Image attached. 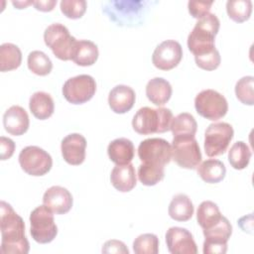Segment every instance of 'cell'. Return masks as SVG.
<instances>
[{"label":"cell","mask_w":254,"mask_h":254,"mask_svg":"<svg viewBox=\"0 0 254 254\" xmlns=\"http://www.w3.org/2000/svg\"><path fill=\"white\" fill-rule=\"evenodd\" d=\"M1 253L27 254L30 249L25 235V223L22 217L6 201L0 202Z\"/></svg>","instance_id":"1"},{"label":"cell","mask_w":254,"mask_h":254,"mask_svg":"<svg viewBox=\"0 0 254 254\" xmlns=\"http://www.w3.org/2000/svg\"><path fill=\"white\" fill-rule=\"evenodd\" d=\"M220 27L219 19L215 14L208 13L198 19L188 36V48L193 56H201L215 50V36Z\"/></svg>","instance_id":"2"},{"label":"cell","mask_w":254,"mask_h":254,"mask_svg":"<svg viewBox=\"0 0 254 254\" xmlns=\"http://www.w3.org/2000/svg\"><path fill=\"white\" fill-rule=\"evenodd\" d=\"M173 113L169 108H140L132 119V127L140 135L164 133L170 130Z\"/></svg>","instance_id":"3"},{"label":"cell","mask_w":254,"mask_h":254,"mask_svg":"<svg viewBox=\"0 0 254 254\" xmlns=\"http://www.w3.org/2000/svg\"><path fill=\"white\" fill-rule=\"evenodd\" d=\"M45 44L52 50L55 57L62 61L71 60L76 40L67 28L60 23H53L44 32Z\"/></svg>","instance_id":"4"},{"label":"cell","mask_w":254,"mask_h":254,"mask_svg":"<svg viewBox=\"0 0 254 254\" xmlns=\"http://www.w3.org/2000/svg\"><path fill=\"white\" fill-rule=\"evenodd\" d=\"M30 233L32 238L41 244L52 242L58 234L53 212L45 205L36 207L30 214Z\"/></svg>","instance_id":"5"},{"label":"cell","mask_w":254,"mask_h":254,"mask_svg":"<svg viewBox=\"0 0 254 254\" xmlns=\"http://www.w3.org/2000/svg\"><path fill=\"white\" fill-rule=\"evenodd\" d=\"M172 158L178 166L194 170L201 162V153L194 136L174 137L172 141Z\"/></svg>","instance_id":"6"},{"label":"cell","mask_w":254,"mask_h":254,"mask_svg":"<svg viewBox=\"0 0 254 254\" xmlns=\"http://www.w3.org/2000/svg\"><path fill=\"white\" fill-rule=\"evenodd\" d=\"M196 112L205 119L216 121L227 113L228 103L226 98L214 89H204L194 98Z\"/></svg>","instance_id":"7"},{"label":"cell","mask_w":254,"mask_h":254,"mask_svg":"<svg viewBox=\"0 0 254 254\" xmlns=\"http://www.w3.org/2000/svg\"><path fill=\"white\" fill-rule=\"evenodd\" d=\"M234 131L232 126L226 122L211 123L204 133V152L208 157H216L225 153Z\"/></svg>","instance_id":"8"},{"label":"cell","mask_w":254,"mask_h":254,"mask_svg":"<svg viewBox=\"0 0 254 254\" xmlns=\"http://www.w3.org/2000/svg\"><path fill=\"white\" fill-rule=\"evenodd\" d=\"M19 164L28 175L40 177L50 172L53 159L44 149L38 146H27L19 154Z\"/></svg>","instance_id":"9"},{"label":"cell","mask_w":254,"mask_h":254,"mask_svg":"<svg viewBox=\"0 0 254 254\" xmlns=\"http://www.w3.org/2000/svg\"><path fill=\"white\" fill-rule=\"evenodd\" d=\"M96 91L95 79L88 74L68 78L63 86L64 97L71 104H82L90 100Z\"/></svg>","instance_id":"10"},{"label":"cell","mask_w":254,"mask_h":254,"mask_svg":"<svg viewBox=\"0 0 254 254\" xmlns=\"http://www.w3.org/2000/svg\"><path fill=\"white\" fill-rule=\"evenodd\" d=\"M204 235V254H224L227 251V241L232 234L229 220L222 216L221 219L208 229L202 230Z\"/></svg>","instance_id":"11"},{"label":"cell","mask_w":254,"mask_h":254,"mask_svg":"<svg viewBox=\"0 0 254 254\" xmlns=\"http://www.w3.org/2000/svg\"><path fill=\"white\" fill-rule=\"evenodd\" d=\"M138 157L142 163L165 166L171 162L172 146L163 138H149L139 144Z\"/></svg>","instance_id":"12"},{"label":"cell","mask_w":254,"mask_h":254,"mask_svg":"<svg viewBox=\"0 0 254 254\" xmlns=\"http://www.w3.org/2000/svg\"><path fill=\"white\" fill-rule=\"evenodd\" d=\"M182 58L181 44L175 40H167L156 47L152 56V63L161 70H170L180 64Z\"/></svg>","instance_id":"13"},{"label":"cell","mask_w":254,"mask_h":254,"mask_svg":"<svg viewBox=\"0 0 254 254\" xmlns=\"http://www.w3.org/2000/svg\"><path fill=\"white\" fill-rule=\"evenodd\" d=\"M166 243L172 254H196L197 247L192 234L179 226L170 227L166 232Z\"/></svg>","instance_id":"14"},{"label":"cell","mask_w":254,"mask_h":254,"mask_svg":"<svg viewBox=\"0 0 254 254\" xmlns=\"http://www.w3.org/2000/svg\"><path fill=\"white\" fill-rule=\"evenodd\" d=\"M86 140L79 133L66 135L61 144V151L64 160L72 166H78L85 159Z\"/></svg>","instance_id":"15"},{"label":"cell","mask_w":254,"mask_h":254,"mask_svg":"<svg viewBox=\"0 0 254 254\" xmlns=\"http://www.w3.org/2000/svg\"><path fill=\"white\" fill-rule=\"evenodd\" d=\"M43 203L55 214H64L72 206L71 193L64 187L53 186L49 188L43 196Z\"/></svg>","instance_id":"16"},{"label":"cell","mask_w":254,"mask_h":254,"mask_svg":"<svg viewBox=\"0 0 254 254\" xmlns=\"http://www.w3.org/2000/svg\"><path fill=\"white\" fill-rule=\"evenodd\" d=\"M136 94L132 87L119 84L114 86L108 94V104L111 110L117 114L128 112L134 105Z\"/></svg>","instance_id":"17"},{"label":"cell","mask_w":254,"mask_h":254,"mask_svg":"<svg viewBox=\"0 0 254 254\" xmlns=\"http://www.w3.org/2000/svg\"><path fill=\"white\" fill-rule=\"evenodd\" d=\"M3 125L9 134L14 136L23 135L30 125L27 111L19 105H12L3 115Z\"/></svg>","instance_id":"18"},{"label":"cell","mask_w":254,"mask_h":254,"mask_svg":"<svg viewBox=\"0 0 254 254\" xmlns=\"http://www.w3.org/2000/svg\"><path fill=\"white\" fill-rule=\"evenodd\" d=\"M110 182L112 186L121 192L132 190L137 183L134 166L131 163L126 165H116L111 171Z\"/></svg>","instance_id":"19"},{"label":"cell","mask_w":254,"mask_h":254,"mask_svg":"<svg viewBox=\"0 0 254 254\" xmlns=\"http://www.w3.org/2000/svg\"><path fill=\"white\" fill-rule=\"evenodd\" d=\"M107 154L109 159L116 165H126L133 160L135 147L131 140L123 137L117 138L109 143Z\"/></svg>","instance_id":"20"},{"label":"cell","mask_w":254,"mask_h":254,"mask_svg":"<svg viewBox=\"0 0 254 254\" xmlns=\"http://www.w3.org/2000/svg\"><path fill=\"white\" fill-rule=\"evenodd\" d=\"M172 85L163 77H154L146 85V95L148 99L157 106L166 104L172 96Z\"/></svg>","instance_id":"21"},{"label":"cell","mask_w":254,"mask_h":254,"mask_svg":"<svg viewBox=\"0 0 254 254\" xmlns=\"http://www.w3.org/2000/svg\"><path fill=\"white\" fill-rule=\"evenodd\" d=\"M29 108L37 119L46 120L53 115L55 103L49 93L45 91H37L30 97Z\"/></svg>","instance_id":"22"},{"label":"cell","mask_w":254,"mask_h":254,"mask_svg":"<svg viewBox=\"0 0 254 254\" xmlns=\"http://www.w3.org/2000/svg\"><path fill=\"white\" fill-rule=\"evenodd\" d=\"M98 59V48L89 40H79L76 42L71 61L77 65L88 66L95 64Z\"/></svg>","instance_id":"23"},{"label":"cell","mask_w":254,"mask_h":254,"mask_svg":"<svg viewBox=\"0 0 254 254\" xmlns=\"http://www.w3.org/2000/svg\"><path fill=\"white\" fill-rule=\"evenodd\" d=\"M193 204L190 198L185 193L176 194L168 208V212L171 218L177 221H188L193 214Z\"/></svg>","instance_id":"24"},{"label":"cell","mask_w":254,"mask_h":254,"mask_svg":"<svg viewBox=\"0 0 254 254\" xmlns=\"http://www.w3.org/2000/svg\"><path fill=\"white\" fill-rule=\"evenodd\" d=\"M226 174L224 164L216 159H208L197 166V175L202 181L208 184H217L221 182Z\"/></svg>","instance_id":"25"},{"label":"cell","mask_w":254,"mask_h":254,"mask_svg":"<svg viewBox=\"0 0 254 254\" xmlns=\"http://www.w3.org/2000/svg\"><path fill=\"white\" fill-rule=\"evenodd\" d=\"M222 216L217 204L213 201L204 200L197 207L196 220L202 230L208 229L216 224Z\"/></svg>","instance_id":"26"},{"label":"cell","mask_w":254,"mask_h":254,"mask_svg":"<svg viewBox=\"0 0 254 254\" xmlns=\"http://www.w3.org/2000/svg\"><path fill=\"white\" fill-rule=\"evenodd\" d=\"M22 63V53L18 46L4 43L0 46V70L9 71L18 68Z\"/></svg>","instance_id":"27"},{"label":"cell","mask_w":254,"mask_h":254,"mask_svg":"<svg viewBox=\"0 0 254 254\" xmlns=\"http://www.w3.org/2000/svg\"><path fill=\"white\" fill-rule=\"evenodd\" d=\"M197 124L194 117L188 112H183L173 118L170 130L174 137L194 136Z\"/></svg>","instance_id":"28"},{"label":"cell","mask_w":254,"mask_h":254,"mask_svg":"<svg viewBox=\"0 0 254 254\" xmlns=\"http://www.w3.org/2000/svg\"><path fill=\"white\" fill-rule=\"evenodd\" d=\"M251 159V151L243 141L235 142L228 151V161L235 170L245 169Z\"/></svg>","instance_id":"29"},{"label":"cell","mask_w":254,"mask_h":254,"mask_svg":"<svg viewBox=\"0 0 254 254\" xmlns=\"http://www.w3.org/2000/svg\"><path fill=\"white\" fill-rule=\"evenodd\" d=\"M165 177V166L142 163L138 168V179L144 186H155Z\"/></svg>","instance_id":"30"},{"label":"cell","mask_w":254,"mask_h":254,"mask_svg":"<svg viewBox=\"0 0 254 254\" xmlns=\"http://www.w3.org/2000/svg\"><path fill=\"white\" fill-rule=\"evenodd\" d=\"M28 67L29 69L41 76L48 75L53 68V63L51 59L42 51H33L28 56Z\"/></svg>","instance_id":"31"},{"label":"cell","mask_w":254,"mask_h":254,"mask_svg":"<svg viewBox=\"0 0 254 254\" xmlns=\"http://www.w3.org/2000/svg\"><path fill=\"white\" fill-rule=\"evenodd\" d=\"M226 12L234 22H245L252 13V2L250 0H228L226 2Z\"/></svg>","instance_id":"32"},{"label":"cell","mask_w":254,"mask_h":254,"mask_svg":"<svg viewBox=\"0 0 254 254\" xmlns=\"http://www.w3.org/2000/svg\"><path fill=\"white\" fill-rule=\"evenodd\" d=\"M135 254H158L159 238L153 233H144L135 238L133 242Z\"/></svg>","instance_id":"33"},{"label":"cell","mask_w":254,"mask_h":254,"mask_svg":"<svg viewBox=\"0 0 254 254\" xmlns=\"http://www.w3.org/2000/svg\"><path fill=\"white\" fill-rule=\"evenodd\" d=\"M254 77L251 75L243 76L235 84V95L237 99L246 105L254 104Z\"/></svg>","instance_id":"34"},{"label":"cell","mask_w":254,"mask_h":254,"mask_svg":"<svg viewBox=\"0 0 254 254\" xmlns=\"http://www.w3.org/2000/svg\"><path fill=\"white\" fill-rule=\"evenodd\" d=\"M86 10L85 0H62L61 11L69 19H79Z\"/></svg>","instance_id":"35"},{"label":"cell","mask_w":254,"mask_h":254,"mask_svg":"<svg viewBox=\"0 0 254 254\" xmlns=\"http://www.w3.org/2000/svg\"><path fill=\"white\" fill-rule=\"evenodd\" d=\"M195 64L198 67L204 70H214L216 69L221 62L219 52L215 49L214 51L204 54L201 56H195L194 57Z\"/></svg>","instance_id":"36"},{"label":"cell","mask_w":254,"mask_h":254,"mask_svg":"<svg viewBox=\"0 0 254 254\" xmlns=\"http://www.w3.org/2000/svg\"><path fill=\"white\" fill-rule=\"evenodd\" d=\"M213 4L212 1H195L190 0L188 3V9L190 14L195 18L200 19L209 13L211 5Z\"/></svg>","instance_id":"37"},{"label":"cell","mask_w":254,"mask_h":254,"mask_svg":"<svg viewBox=\"0 0 254 254\" xmlns=\"http://www.w3.org/2000/svg\"><path fill=\"white\" fill-rule=\"evenodd\" d=\"M15 151V143L10 138L0 137V159L2 161L8 160L12 157Z\"/></svg>","instance_id":"38"},{"label":"cell","mask_w":254,"mask_h":254,"mask_svg":"<svg viewBox=\"0 0 254 254\" xmlns=\"http://www.w3.org/2000/svg\"><path fill=\"white\" fill-rule=\"evenodd\" d=\"M102 253H122L128 254L129 250L126 245L120 240H108L104 243L102 247Z\"/></svg>","instance_id":"39"},{"label":"cell","mask_w":254,"mask_h":254,"mask_svg":"<svg viewBox=\"0 0 254 254\" xmlns=\"http://www.w3.org/2000/svg\"><path fill=\"white\" fill-rule=\"evenodd\" d=\"M57 4V0H45V1H33V5L37 10L43 12H49L54 9Z\"/></svg>","instance_id":"40"},{"label":"cell","mask_w":254,"mask_h":254,"mask_svg":"<svg viewBox=\"0 0 254 254\" xmlns=\"http://www.w3.org/2000/svg\"><path fill=\"white\" fill-rule=\"evenodd\" d=\"M12 4L17 8V9H24L27 6L33 4V1H12Z\"/></svg>","instance_id":"41"}]
</instances>
